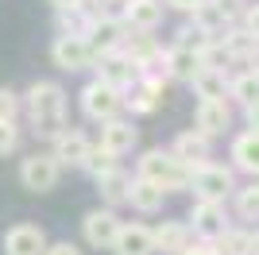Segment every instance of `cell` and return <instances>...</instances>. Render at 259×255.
I'll return each instance as SVG.
<instances>
[{"label": "cell", "instance_id": "1", "mask_svg": "<svg viewBox=\"0 0 259 255\" xmlns=\"http://www.w3.org/2000/svg\"><path fill=\"white\" fill-rule=\"evenodd\" d=\"M27 105H31L35 128H39L43 136H58V128L66 124V97H62V89L51 85V81H39V85H31Z\"/></svg>", "mask_w": 259, "mask_h": 255}, {"label": "cell", "instance_id": "2", "mask_svg": "<svg viewBox=\"0 0 259 255\" xmlns=\"http://www.w3.org/2000/svg\"><path fill=\"white\" fill-rule=\"evenodd\" d=\"M140 178L155 182L159 190H178V186H186V182H190V174H186V162H178L174 155L147 151V155L140 159Z\"/></svg>", "mask_w": 259, "mask_h": 255}, {"label": "cell", "instance_id": "3", "mask_svg": "<svg viewBox=\"0 0 259 255\" xmlns=\"http://www.w3.org/2000/svg\"><path fill=\"white\" fill-rule=\"evenodd\" d=\"M81 108H85L89 120H116V112L124 108V97H120V89H112V85L93 81V85H85V93H81Z\"/></svg>", "mask_w": 259, "mask_h": 255}, {"label": "cell", "instance_id": "4", "mask_svg": "<svg viewBox=\"0 0 259 255\" xmlns=\"http://www.w3.org/2000/svg\"><path fill=\"white\" fill-rule=\"evenodd\" d=\"M190 182H194L201 201H225L232 193V170H225V166H197V174Z\"/></svg>", "mask_w": 259, "mask_h": 255}, {"label": "cell", "instance_id": "5", "mask_svg": "<svg viewBox=\"0 0 259 255\" xmlns=\"http://www.w3.org/2000/svg\"><path fill=\"white\" fill-rule=\"evenodd\" d=\"M20 182L27 190H35V193L51 190L54 182H58V162H54V155H31V159H23Z\"/></svg>", "mask_w": 259, "mask_h": 255}, {"label": "cell", "instance_id": "6", "mask_svg": "<svg viewBox=\"0 0 259 255\" xmlns=\"http://www.w3.org/2000/svg\"><path fill=\"white\" fill-rule=\"evenodd\" d=\"M4 251L8 255H43L47 251L43 228H35V224H16V228L4 236Z\"/></svg>", "mask_w": 259, "mask_h": 255}, {"label": "cell", "instance_id": "7", "mask_svg": "<svg viewBox=\"0 0 259 255\" xmlns=\"http://www.w3.org/2000/svg\"><path fill=\"white\" fill-rule=\"evenodd\" d=\"M101 81L112 85V89H128V85L140 81V66L128 54H108V58H101Z\"/></svg>", "mask_w": 259, "mask_h": 255}, {"label": "cell", "instance_id": "8", "mask_svg": "<svg viewBox=\"0 0 259 255\" xmlns=\"http://www.w3.org/2000/svg\"><path fill=\"white\" fill-rule=\"evenodd\" d=\"M89 58H93V47L81 35H62L54 42V62L62 70H81V66H89Z\"/></svg>", "mask_w": 259, "mask_h": 255}, {"label": "cell", "instance_id": "9", "mask_svg": "<svg viewBox=\"0 0 259 255\" xmlns=\"http://www.w3.org/2000/svg\"><path fill=\"white\" fill-rule=\"evenodd\" d=\"M89 47H93V51H105V54H112L120 47V42H124V23L120 20H93L89 23Z\"/></svg>", "mask_w": 259, "mask_h": 255}, {"label": "cell", "instance_id": "10", "mask_svg": "<svg viewBox=\"0 0 259 255\" xmlns=\"http://www.w3.org/2000/svg\"><path fill=\"white\" fill-rule=\"evenodd\" d=\"M116 232H120V221L112 217V212H89L85 217V240L93 247H112V240H116Z\"/></svg>", "mask_w": 259, "mask_h": 255}, {"label": "cell", "instance_id": "11", "mask_svg": "<svg viewBox=\"0 0 259 255\" xmlns=\"http://www.w3.org/2000/svg\"><path fill=\"white\" fill-rule=\"evenodd\" d=\"M112 247H116V255H151L155 251V240L147 228H140V224H132V228H124L120 224L116 240H112Z\"/></svg>", "mask_w": 259, "mask_h": 255}, {"label": "cell", "instance_id": "12", "mask_svg": "<svg viewBox=\"0 0 259 255\" xmlns=\"http://www.w3.org/2000/svg\"><path fill=\"white\" fill-rule=\"evenodd\" d=\"M174 159L178 162H194V166H205L209 136H201V132H182V136L174 139Z\"/></svg>", "mask_w": 259, "mask_h": 255}, {"label": "cell", "instance_id": "13", "mask_svg": "<svg viewBox=\"0 0 259 255\" xmlns=\"http://www.w3.org/2000/svg\"><path fill=\"white\" fill-rule=\"evenodd\" d=\"M190 221H194V232L221 236V232H225V205H221V201H197Z\"/></svg>", "mask_w": 259, "mask_h": 255}, {"label": "cell", "instance_id": "14", "mask_svg": "<svg viewBox=\"0 0 259 255\" xmlns=\"http://www.w3.org/2000/svg\"><path fill=\"white\" fill-rule=\"evenodd\" d=\"M151 240L162 255H182L190 247V228L178 221H166V224H159V232H151Z\"/></svg>", "mask_w": 259, "mask_h": 255}, {"label": "cell", "instance_id": "15", "mask_svg": "<svg viewBox=\"0 0 259 255\" xmlns=\"http://www.w3.org/2000/svg\"><path fill=\"white\" fill-rule=\"evenodd\" d=\"M132 143H136V128L128 120H105V128H101V147L105 151L124 155V151H132Z\"/></svg>", "mask_w": 259, "mask_h": 255}, {"label": "cell", "instance_id": "16", "mask_svg": "<svg viewBox=\"0 0 259 255\" xmlns=\"http://www.w3.org/2000/svg\"><path fill=\"white\" fill-rule=\"evenodd\" d=\"M232 112H228L225 101H201L197 105V128H201V136H217V132H225Z\"/></svg>", "mask_w": 259, "mask_h": 255}, {"label": "cell", "instance_id": "17", "mask_svg": "<svg viewBox=\"0 0 259 255\" xmlns=\"http://www.w3.org/2000/svg\"><path fill=\"white\" fill-rule=\"evenodd\" d=\"M89 155V139L81 136V132H62L58 136V143H54V162H85Z\"/></svg>", "mask_w": 259, "mask_h": 255}, {"label": "cell", "instance_id": "18", "mask_svg": "<svg viewBox=\"0 0 259 255\" xmlns=\"http://www.w3.org/2000/svg\"><path fill=\"white\" fill-rule=\"evenodd\" d=\"M197 70H201V54H197V51H190V47H178V51H170V58H166V74H170V77L194 81Z\"/></svg>", "mask_w": 259, "mask_h": 255}, {"label": "cell", "instance_id": "19", "mask_svg": "<svg viewBox=\"0 0 259 255\" xmlns=\"http://www.w3.org/2000/svg\"><path fill=\"white\" fill-rule=\"evenodd\" d=\"M232 159H236L240 170L259 174V132H244V136L232 143Z\"/></svg>", "mask_w": 259, "mask_h": 255}, {"label": "cell", "instance_id": "20", "mask_svg": "<svg viewBox=\"0 0 259 255\" xmlns=\"http://www.w3.org/2000/svg\"><path fill=\"white\" fill-rule=\"evenodd\" d=\"M159 20H162V4H159V0H128V23H132V27L151 31Z\"/></svg>", "mask_w": 259, "mask_h": 255}, {"label": "cell", "instance_id": "21", "mask_svg": "<svg viewBox=\"0 0 259 255\" xmlns=\"http://www.w3.org/2000/svg\"><path fill=\"white\" fill-rule=\"evenodd\" d=\"M128 201L136 205V209H143V212H155V209H162V190L155 186V182L140 178V182H132Z\"/></svg>", "mask_w": 259, "mask_h": 255}, {"label": "cell", "instance_id": "22", "mask_svg": "<svg viewBox=\"0 0 259 255\" xmlns=\"http://www.w3.org/2000/svg\"><path fill=\"white\" fill-rule=\"evenodd\" d=\"M194 89L201 93V101H225V70H209L201 66L194 77Z\"/></svg>", "mask_w": 259, "mask_h": 255}, {"label": "cell", "instance_id": "23", "mask_svg": "<svg viewBox=\"0 0 259 255\" xmlns=\"http://www.w3.org/2000/svg\"><path fill=\"white\" fill-rule=\"evenodd\" d=\"M194 12H197V31H205V35H221V31H225L228 16L217 8V4H205V0H201Z\"/></svg>", "mask_w": 259, "mask_h": 255}, {"label": "cell", "instance_id": "24", "mask_svg": "<svg viewBox=\"0 0 259 255\" xmlns=\"http://www.w3.org/2000/svg\"><path fill=\"white\" fill-rule=\"evenodd\" d=\"M101 182V193H105L108 201H128V190H132V178L128 174H120V170H108Z\"/></svg>", "mask_w": 259, "mask_h": 255}, {"label": "cell", "instance_id": "25", "mask_svg": "<svg viewBox=\"0 0 259 255\" xmlns=\"http://www.w3.org/2000/svg\"><path fill=\"white\" fill-rule=\"evenodd\" d=\"M248 244H251L248 232H228V228H225V232L217 236V247H213V251L217 255H248Z\"/></svg>", "mask_w": 259, "mask_h": 255}, {"label": "cell", "instance_id": "26", "mask_svg": "<svg viewBox=\"0 0 259 255\" xmlns=\"http://www.w3.org/2000/svg\"><path fill=\"white\" fill-rule=\"evenodd\" d=\"M81 166L89 170V174H93V178H105L108 170H116V155H112V151H105V147H89V155H85V162H81Z\"/></svg>", "mask_w": 259, "mask_h": 255}, {"label": "cell", "instance_id": "27", "mask_svg": "<svg viewBox=\"0 0 259 255\" xmlns=\"http://www.w3.org/2000/svg\"><path fill=\"white\" fill-rule=\"evenodd\" d=\"M232 97L244 101V105H255L259 101V74L255 70H248V74H240L236 81H232Z\"/></svg>", "mask_w": 259, "mask_h": 255}, {"label": "cell", "instance_id": "28", "mask_svg": "<svg viewBox=\"0 0 259 255\" xmlns=\"http://www.w3.org/2000/svg\"><path fill=\"white\" fill-rule=\"evenodd\" d=\"M236 205H240V217H244V221H259V186H248V190H240Z\"/></svg>", "mask_w": 259, "mask_h": 255}, {"label": "cell", "instance_id": "29", "mask_svg": "<svg viewBox=\"0 0 259 255\" xmlns=\"http://www.w3.org/2000/svg\"><path fill=\"white\" fill-rule=\"evenodd\" d=\"M16 124H12V120H0V155H8L12 147H16Z\"/></svg>", "mask_w": 259, "mask_h": 255}, {"label": "cell", "instance_id": "30", "mask_svg": "<svg viewBox=\"0 0 259 255\" xmlns=\"http://www.w3.org/2000/svg\"><path fill=\"white\" fill-rule=\"evenodd\" d=\"M16 116V93L0 89V120H12Z\"/></svg>", "mask_w": 259, "mask_h": 255}, {"label": "cell", "instance_id": "31", "mask_svg": "<svg viewBox=\"0 0 259 255\" xmlns=\"http://www.w3.org/2000/svg\"><path fill=\"white\" fill-rule=\"evenodd\" d=\"M248 35L259 42V4H251V8H248Z\"/></svg>", "mask_w": 259, "mask_h": 255}, {"label": "cell", "instance_id": "32", "mask_svg": "<svg viewBox=\"0 0 259 255\" xmlns=\"http://www.w3.org/2000/svg\"><path fill=\"white\" fill-rule=\"evenodd\" d=\"M43 255H81V251H77L74 244H54V247H47Z\"/></svg>", "mask_w": 259, "mask_h": 255}, {"label": "cell", "instance_id": "33", "mask_svg": "<svg viewBox=\"0 0 259 255\" xmlns=\"http://www.w3.org/2000/svg\"><path fill=\"white\" fill-rule=\"evenodd\" d=\"M182 255H217V251H213L209 244H194V247H186Z\"/></svg>", "mask_w": 259, "mask_h": 255}, {"label": "cell", "instance_id": "34", "mask_svg": "<svg viewBox=\"0 0 259 255\" xmlns=\"http://www.w3.org/2000/svg\"><path fill=\"white\" fill-rule=\"evenodd\" d=\"M248 124H251V132H259V101L248 105Z\"/></svg>", "mask_w": 259, "mask_h": 255}, {"label": "cell", "instance_id": "35", "mask_svg": "<svg viewBox=\"0 0 259 255\" xmlns=\"http://www.w3.org/2000/svg\"><path fill=\"white\" fill-rule=\"evenodd\" d=\"M166 4H174V8H186V12H190V8H197L201 0H166Z\"/></svg>", "mask_w": 259, "mask_h": 255}, {"label": "cell", "instance_id": "36", "mask_svg": "<svg viewBox=\"0 0 259 255\" xmlns=\"http://www.w3.org/2000/svg\"><path fill=\"white\" fill-rule=\"evenodd\" d=\"M248 255H259V232L251 236V244H248Z\"/></svg>", "mask_w": 259, "mask_h": 255}, {"label": "cell", "instance_id": "37", "mask_svg": "<svg viewBox=\"0 0 259 255\" xmlns=\"http://www.w3.org/2000/svg\"><path fill=\"white\" fill-rule=\"evenodd\" d=\"M51 4H54V8H74L77 0H51Z\"/></svg>", "mask_w": 259, "mask_h": 255}]
</instances>
